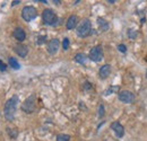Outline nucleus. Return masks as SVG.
<instances>
[{
    "mask_svg": "<svg viewBox=\"0 0 147 141\" xmlns=\"http://www.w3.org/2000/svg\"><path fill=\"white\" fill-rule=\"evenodd\" d=\"M19 98L18 96H13L11 98H9L6 104H5V116L8 121H14L15 119V113L17 109V105H18Z\"/></svg>",
    "mask_w": 147,
    "mask_h": 141,
    "instance_id": "nucleus-1",
    "label": "nucleus"
},
{
    "mask_svg": "<svg viewBox=\"0 0 147 141\" xmlns=\"http://www.w3.org/2000/svg\"><path fill=\"white\" fill-rule=\"evenodd\" d=\"M92 32V23L90 19H84L77 26V35L79 37H86Z\"/></svg>",
    "mask_w": 147,
    "mask_h": 141,
    "instance_id": "nucleus-2",
    "label": "nucleus"
},
{
    "mask_svg": "<svg viewBox=\"0 0 147 141\" xmlns=\"http://www.w3.org/2000/svg\"><path fill=\"white\" fill-rule=\"evenodd\" d=\"M36 16L37 11L33 6H25L22 10V17L25 21H31V20L35 19Z\"/></svg>",
    "mask_w": 147,
    "mask_h": 141,
    "instance_id": "nucleus-3",
    "label": "nucleus"
},
{
    "mask_svg": "<svg viewBox=\"0 0 147 141\" xmlns=\"http://www.w3.org/2000/svg\"><path fill=\"white\" fill-rule=\"evenodd\" d=\"M42 19L47 25H57L58 23V17L52 9H45L42 14Z\"/></svg>",
    "mask_w": 147,
    "mask_h": 141,
    "instance_id": "nucleus-4",
    "label": "nucleus"
},
{
    "mask_svg": "<svg viewBox=\"0 0 147 141\" xmlns=\"http://www.w3.org/2000/svg\"><path fill=\"white\" fill-rule=\"evenodd\" d=\"M22 109L25 113H33L35 111V96L32 95L22 104Z\"/></svg>",
    "mask_w": 147,
    "mask_h": 141,
    "instance_id": "nucleus-5",
    "label": "nucleus"
},
{
    "mask_svg": "<svg viewBox=\"0 0 147 141\" xmlns=\"http://www.w3.org/2000/svg\"><path fill=\"white\" fill-rule=\"evenodd\" d=\"M88 58L94 62H100L103 60V50L101 46H94L91 49Z\"/></svg>",
    "mask_w": 147,
    "mask_h": 141,
    "instance_id": "nucleus-6",
    "label": "nucleus"
},
{
    "mask_svg": "<svg viewBox=\"0 0 147 141\" xmlns=\"http://www.w3.org/2000/svg\"><path fill=\"white\" fill-rule=\"evenodd\" d=\"M119 99L122 103L130 104V103H132L135 101V95L129 90H122V91L119 93Z\"/></svg>",
    "mask_w": 147,
    "mask_h": 141,
    "instance_id": "nucleus-7",
    "label": "nucleus"
},
{
    "mask_svg": "<svg viewBox=\"0 0 147 141\" xmlns=\"http://www.w3.org/2000/svg\"><path fill=\"white\" fill-rule=\"evenodd\" d=\"M59 48H60V41L58 38H52L48 44V52L53 55L58 52Z\"/></svg>",
    "mask_w": 147,
    "mask_h": 141,
    "instance_id": "nucleus-8",
    "label": "nucleus"
},
{
    "mask_svg": "<svg viewBox=\"0 0 147 141\" xmlns=\"http://www.w3.org/2000/svg\"><path fill=\"white\" fill-rule=\"evenodd\" d=\"M111 129L114 131V133H115V136H117L118 138H122V137H123V134H125V128L119 123V122H113V123H111Z\"/></svg>",
    "mask_w": 147,
    "mask_h": 141,
    "instance_id": "nucleus-9",
    "label": "nucleus"
},
{
    "mask_svg": "<svg viewBox=\"0 0 147 141\" xmlns=\"http://www.w3.org/2000/svg\"><path fill=\"white\" fill-rule=\"evenodd\" d=\"M13 35H14V37H15L17 41H19V42H23V41L26 38V33H25V31H24L22 27L15 28Z\"/></svg>",
    "mask_w": 147,
    "mask_h": 141,
    "instance_id": "nucleus-10",
    "label": "nucleus"
},
{
    "mask_svg": "<svg viewBox=\"0 0 147 141\" xmlns=\"http://www.w3.org/2000/svg\"><path fill=\"white\" fill-rule=\"evenodd\" d=\"M98 75H100V77H101L102 79H107V78L111 75V66L110 64H104V66H102L101 69H100Z\"/></svg>",
    "mask_w": 147,
    "mask_h": 141,
    "instance_id": "nucleus-11",
    "label": "nucleus"
},
{
    "mask_svg": "<svg viewBox=\"0 0 147 141\" xmlns=\"http://www.w3.org/2000/svg\"><path fill=\"white\" fill-rule=\"evenodd\" d=\"M77 24H78V17L76 15H71L67 20L66 27H67V30H74L77 26Z\"/></svg>",
    "mask_w": 147,
    "mask_h": 141,
    "instance_id": "nucleus-12",
    "label": "nucleus"
},
{
    "mask_svg": "<svg viewBox=\"0 0 147 141\" xmlns=\"http://www.w3.org/2000/svg\"><path fill=\"white\" fill-rule=\"evenodd\" d=\"M14 50L20 58H25L27 55V53H28V49H27L26 45H16Z\"/></svg>",
    "mask_w": 147,
    "mask_h": 141,
    "instance_id": "nucleus-13",
    "label": "nucleus"
},
{
    "mask_svg": "<svg viewBox=\"0 0 147 141\" xmlns=\"http://www.w3.org/2000/svg\"><path fill=\"white\" fill-rule=\"evenodd\" d=\"M97 25H98V27H100V30L101 31H103V32H105V31H108L109 30V23L105 20V19H103V18L98 17L97 18Z\"/></svg>",
    "mask_w": 147,
    "mask_h": 141,
    "instance_id": "nucleus-14",
    "label": "nucleus"
},
{
    "mask_svg": "<svg viewBox=\"0 0 147 141\" xmlns=\"http://www.w3.org/2000/svg\"><path fill=\"white\" fill-rule=\"evenodd\" d=\"M75 61L80 63V64H85L86 61H87V56L85 54H83V53H78V54L75 55Z\"/></svg>",
    "mask_w": 147,
    "mask_h": 141,
    "instance_id": "nucleus-15",
    "label": "nucleus"
},
{
    "mask_svg": "<svg viewBox=\"0 0 147 141\" xmlns=\"http://www.w3.org/2000/svg\"><path fill=\"white\" fill-rule=\"evenodd\" d=\"M8 62H9V66H10L13 69H15V70L20 69V64H19L18 61H17L15 58H9V59H8Z\"/></svg>",
    "mask_w": 147,
    "mask_h": 141,
    "instance_id": "nucleus-16",
    "label": "nucleus"
},
{
    "mask_svg": "<svg viewBox=\"0 0 147 141\" xmlns=\"http://www.w3.org/2000/svg\"><path fill=\"white\" fill-rule=\"evenodd\" d=\"M69 140H70V136H68V134L61 133V134H58V137H57V141H69Z\"/></svg>",
    "mask_w": 147,
    "mask_h": 141,
    "instance_id": "nucleus-17",
    "label": "nucleus"
},
{
    "mask_svg": "<svg viewBox=\"0 0 147 141\" xmlns=\"http://www.w3.org/2000/svg\"><path fill=\"white\" fill-rule=\"evenodd\" d=\"M117 90H119V87H118V86H115V87H110V88L107 89V90L104 91V96H109V95H111L112 93H114V91H117Z\"/></svg>",
    "mask_w": 147,
    "mask_h": 141,
    "instance_id": "nucleus-18",
    "label": "nucleus"
},
{
    "mask_svg": "<svg viewBox=\"0 0 147 141\" xmlns=\"http://www.w3.org/2000/svg\"><path fill=\"white\" fill-rule=\"evenodd\" d=\"M128 36H129V38L135 40V38L138 36V32H137V31H135V30H129V31H128Z\"/></svg>",
    "mask_w": 147,
    "mask_h": 141,
    "instance_id": "nucleus-19",
    "label": "nucleus"
},
{
    "mask_svg": "<svg viewBox=\"0 0 147 141\" xmlns=\"http://www.w3.org/2000/svg\"><path fill=\"white\" fill-rule=\"evenodd\" d=\"M62 48L63 50H68L69 49V38L68 37H65L63 41H62Z\"/></svg>",
    "mask_w": 147,
    "mask_h": 141,
    "instance_id": "nucleus-20",
    "label": "nucleus"
},
{
    "mask_svg": "<svg viewBox=\"0 0 147 141\" xmlns=\"http://www.w3.org/2000/svg\"><path fill=\"white\" fill-rule=\"evenodd\" d=\"M118 50H119L120 52L126 53L127 52V46H126V45H123V44H120V45L118 46Z\"/></svg>",
    "mask_w": 147,
    "mask_h": 141,
    "instance_id": "nucleus-21",
    "label": "nucleus"
},
{
    "mask_svg": "<svg viewBox=\"0 0 147 141\" xmlns=\"http://www.w3.org/2000/svg\"><path fill=\"white\" fill-rule=\"evenodd\" d=\"M104 113H105V112H104V106L100 105V109H98V116H100V117H102V116L104 115Z\"/></svg>",
    "mask_w": 147,
    "mask_h": 141,
    "instance_id": "nucleus-22",
    "label": "nucleus"
},
{
    "mask_svg": "<svg viewBox=\"0 0 147 141\" xmlns=\"http://www.w3.org/2000/svg\"><path fill=\"white\" fill-rule=\"evenodd\" d=\"M6 69H7V66H6V64H5V63H3V62L0 60V70L5 71Z\"/></svg>",
    "mask_w": 147,
    "mask_h": 141,
    "instance_id": "nucleus-23",
    "label": "nucleus"
},
{
    "mask_svg": "<svg viewBox=\"0 0 147 141\" xmlns=\"http://www.w3.org/2000/svg\"><path fill=\"white\" fill-rule=\"evenodd\" d=\"M44 42H45V36H43V37H38L37 44H42V43H44Z\"/></svg>",
    "mask_w": 147,
    "mask_h": 141,
    "instance_id": "nucleus-24",
    "label": "nucleus"
},
{
    "mask_svg": "<svg viewBox=\"0 0 147 141\" xmlns=\"http://www.w3.org/2000/svg\"><path fill=\"white\" fill-rule=\"evenodd\" d=\"M91 87H92V86L90 85V83H87V81H86V83H85V89H90Z\"/></svg>",
    "mask_w": 147,
    "mask_h": 141,
    "instance_id": "nucleus-25",
    "label": "nucleus"
},
{
    "mask_svg": "<svg viewBox=\"0 0 147 141\" xmlns=\"http://www.w3.org/2000/svg\"><path fill=\"white\" fill-rule=\"evenodd\" d=\"M19 2H20L19 0H15V1H13V3H11V6H15V5H18Z\"/></svg>",
    "mask_w": 147,
    "mask_h": 141,
    "instance_id": "nucleus-26",
    "label": "nucleus"
},
{
    "mask_svg": "<svg viewBox=\"0 0 147 141\" xmlns=\"http://www.w3.org/2000/svg\"><path fill=\"white\" fill-rule=\"evenodd\" d=\"M53 2H55V3H57V5H58V3H60V1H59V0H55Z\"/></svg>",
    "mask_w": 147,
    "mask_h": 141,
    "instance_id": "nucleus-27",
    "label": "nucleus"
},
{
    "mask_svg": "<svg viewBox=\"0 0 147 141\" xmlns=\"http://www.w3.org/2000/svg\"><path fill=\"white\" fill-rule=\"evenodd\" d=\"M108 2H110V3H114V2H115V1H114V0H109V1H108Z\"/></svg>",
    "mask_w": 147,
    "mask_h": 141,
    "instance_id": "nucleus-28",
    "label": "nucleus"
},
{
    "mask_svg": "<svg viewBox=\"0 0 147 141\" xmlns=\"http://www.w3.org/2000/svg\"><path fill=\"white\" fill-rule=\"evenodd\" d=\"M146 78H147V71H146Z\"/></svg>",
    "mask_w": 147,
    "mask_h": 141,
    "instance_id": "nucleus-29",
    "label": "nucleus"
}]
</instances>
